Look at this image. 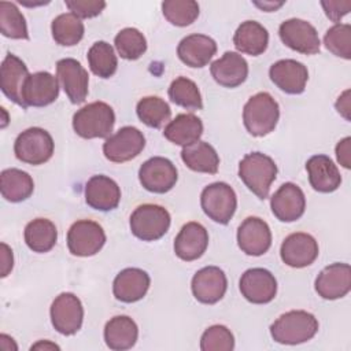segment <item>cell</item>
Here are the masks:
<instances>
[{
  "label": "cell",
  "mask_w": 351,
  "mask_h": 351,
  "mask_svg": "<svg viewBox=\"0 0 351 351\" xmlns=\"http://www.w3.org/2000/svg\"><path fill=\"white\" fill-rule=\"evenodd\" d=\"M317 332L318 319L304 310L287 311L270 325L273 340L288 346L306 343L311 340Z\"/></svg>",
  "instance_id": "obj_1"
},
{
  "label": "cell",
  "mask_w": 351,
  "mask_h": 351,
  "mask_svg": "<svg viewBox=\"0 0 351 351\" xmlns=\"http://www.w3.org/2000/svg\"><path fill=\"white\" fill-rule=\"evenodd\" d=\"M280 118V107L267 92L251 96L243 108V122L247 132L255 137H263L273 132Z\"/></svg>",
  "instance_id": "obj_2"
},
{
  "label": "cell",
  "mask_w": 351,
  "mask_h": 351,
  "mask_svg": "<svg viewBox=\"0 0 351 351\" xmlns=\"http://www.w3.org/2000/svg\"><path fill=\"white\" fill-rule=\"evenodd\" d=\"M239 177L259 199H266L277 177V165L262 152H250L239 163Z\"/></svg>",
  "instance_id": "obj_3"
},
{
  "label": "cell",
  "mask_w": 351,
  "mask_h": 351,
  "mask_svg": "<svg viewBox=\"0 0 351 351\" xmlns=\"http://www.w3.org/2000/svg\"><path fill=\"white\" fill-rule=\"evenodd\" d=\"M114 123V110L104 101L89 103L73 115V129L82 138L108 137Z\"/></svg>",
  "instance_id": "obj_4"
},
{
  "label": "cell",
  "mask_w": 351,
  "mask_h": 351,
  "mask_svg": "<svg viewBox=\"0 0 351 351\" xmlns=\"http://www.w3.org/2000/svg\"><path fill=\"white\" fill-rule=\"evenodd\" d=\"M169 211L159 206L145 203L134 208L130 215V230L143 241H155L166 234L170 228Z\"/></svg>",
  "instance_id": "obj_5"
},
{
  "label": "cell",
  "mask_w": 351,
  "mask_h": 351,
  "mask_svg": "<svg viewBox=\"0 0 351 351\" xmlns=\"http://www.w3.org/2000/svg\"><path fill=\"white\" fill-rule=\"evenodd\" d=\"M52 136L43 128H29L18 134L14 143L15 156L27 165L38 166L48 162L53 154Z\"/></svg>",
  "instance_id": "obj_6"
},
{
  "label": "cell",
  "mask_w": 351,
  "mask_h": 351,
  "mask_svg": "<svg viewBox=\"0 0 351 351\" xmlns=\"http://www.w3.org/2000/svg\"><path fill=\"white\" fill-rule=\"evenodd\" d=\"M200 204L210 219L226 225L237 208V196L229 184L213 182L202 191Z\"/></svg>",
  "instance_id": "obj_7"
},
{
  "label": "cell",
  "mask_w": 351,
  "mask_h": 351,
  "mask_svg": "<svg viewBox=\"0 0 351 351\" xmlns=\"http://www.w3.org/2000/svg\"><path fill=\"white\" fill-rule=\"evenodd\" d=\"M104 243L103 228L92 219H80L67 232V247L74 256H92L103 248Z\"/></svg>",
  "instance_id": "obj_8"
},
{
  "label": "cell",
  "mask_w": 351,
  "mask_h": 351,
  "mask_svg": "<svg viewBox=\"0 0 351 351\" xmlns=\"http://www.w3.org/2000/svg\"><path fill=\"white\" fill-rule=\"evenodd\" d=\"M52 326L64 336L77 333L84 321V307L78 296L71 292H63L55 298L51 304Z\"/></svg>",
  "instance_id": "obj_9"
},
{
  "label": "cell",
  "mask_w": 351,
  "mask_h": 351,
  "mask_svg": "<svg viewBox=\"0 0 351 351\" xmlns=\"http://www.w3.org/2000/svg\"><path fill=\"white\" fill-rule=\"evenodd\" d=\"M145 147V137L134 126H123L103 144L104 156L114 163H123L136 158Z\"/></svg>",
  "instance_id": "obj_10"
},
{
  "label": "cell",
  "mask_w": 351,
  "mask_h": 351,
  "mask_svg": "<svg viewBox=\"0 0 351 351\" xmlns=\"http://www.w3.org/2000/svg\"><path fill=\"white\" fill-rule=\"evenodd\" d=\"M281 41L291 49L304 53L314 55L319 52V37L315 27L299 18H291L284 21L278 27Z\"/></svg>",
  "instance_id": "obj_11"
},
{
  "label": "cell",
  "mask_w": 351,
  "mask_h": 351,
  "mask_svg": "<svg viewBox=\"0 0 351 351\" xmlns=\"http://www.w3.org/2000/svg\"><path fill=\"white\" fill-rule=\"evenodd\" d=\"M178 173L171 160L154 156L145 160L138 170V180L144 189L154 193H166L177 182Z\"/></svg>",
  "instance_id": "obj_12"
},
{
  "label": "cell",
  "mask_w": 351,
  "mask_h": 351,
  "mask_svg": "<svg viewBox=\"0 0 351 351\" xmlns=\"http://www.w3.org/2000/svg\"><path fill=\"white\" fill-rule=\"evenodd\" d=\"M240 292L248 302L254 304H266L276 298L277 280L263 267H252L245 270L240 277Z\"/></svg>",
  "instance_id": "obj_13"
},
{
  "label": "cell",
  "mask_w": 351,
  "mask_h": 351,
  "mask_svg": "<svg viewBox=\"0 0 351 351\" xmlns=\"http://www.w3.org/2000/svg\"><path fill=\"white\" fill-rule=\"evenodd\" d=\"M319 248L317 240L303 232H296L287 236L280 248L282 262L295 269L310 266L318 256Z\"/></svg>",
  "instance_id": "obj_14"
},
{
  "label": "cell",
  "mask_w": 351,
  "mask_h": 351,
  "mask_svg": "<svg viewBox=\"0 0 351 351\" xmlns=\"http://www.w3.org/2000/svg\"><path fill=\"white\" fill-rule=\"evenodd\" d=\"M191 289L197 302L214 304L223 298L228 289L226 274L217 266H206L192 277Z\"/></svg>",
  "instance_id": "obj_15"
},
{
  "label": "cell",
  "mask_w": 351,
  "mask_h": 351,
  "mask_svg": "<svg viewBox=\"0 0 351 351\" xmlns=\"http://www.w3.org/2000/svg\"><path fill=\"white\" fill-rule=\"evenodd\" d=\"M56 77L73 104H81L85 101L88 96L89 75L78 60L73 58L58 60Z\"/></svg>",
  "instance_id": "obj_16"
},
{
  "label": "cell",
  "mask_w": 351,
  "mask_h": 351,
  "mask_svg": "<svg viewBox=\"0 0 351 351\" xmlns=\"http://www.w3.org/2000/svg\"><path fill=\"white\" fill-rule=\"evenodd\" d=\"M240 250L251 256H261L271 245V232L266 221L259 217H247L237 229Z\"/></svg>",
  "instance_id": "obj_17"
},
{
  "label": "cell",
  "mask_w": 351,
  "mask_h": 351,
  "mask_svg": "<svg viewBox=\"0 0 351 351\" xmlns=\"http://www.w3.org/2000/svg\"><path fill=\"white\" fill-rule=\"evenodd\" d=\"M315 292L326 300L344 298L351 289V267L348 263H332L315 278Z\"/></svg>",
  "instance_id": "obj_18"
},
{
  "label": "cell",
  "mask_w": 351,
  "mask_h": 351,
  "mask_svg": "<svg viewBox=\"0 0 351 351\" xmlns=\"http://www.w3.org/2000/svg\"><path fill=\"white\" fill-rule=\"evenodd\" d=\"M270 207L278 221L293 222L304 214L306 197L300 186L293 182H285L273 193Z\"/></svg>",
  "instance_id": "obj_19"
},
{
  "label": "cell",
  "mask_w": 351,
  "mask_h": 351,
  "mask_svg": "<svg viewBox=\"0 0 351 351\" xmlns=\"http://www.w3.org/2000/svg\"><path fill=\"white\" fill-rule=\"evenodd\" d=\"M270 80L277 88L289 95H300L308 80L307 67L295 59H281L269 69Z\"/></svg>",
  "instance_id": "obj_20"
},
{
  "label": "cell",
  "mask_w": 351,
  "mask_h": 351,
  "mask_svg": "<svg viewBox=\"0 0 351 351\" xmlns=\"http://www.w3.org/2000/svg\"><path fill=\"white\" fill-rule=\"evenodd\" d=\"M59 96L58 77L48 71L30 74L22 89V100L26 107H44L53 103Z\"/></svg>",
  "instance_id": "obj_21"
},
{
  "label": "cell",
  "mask_w": 351,
  "mask_h": 351,
  "mask_svg": "<svg viewBox=\"0 0 351 351\" xmlns=\"http://www.w3.org/2000/svg\"><path fill=\"white\" fill-rule=\"evenodd\" d=\"M29 75L26 64L16 55H5L0 67V88L11 101L22 108H26L22 100V89Z\"/></svg>",
  "instance_id": "obj_22"
},
{
  "label": "cell",
  "mask_w": 351,
  "mask_h": 351,
  "mask_svg": "<svg viewBox=\"0 0 351 351\" xmlns=\"http://www.w3.org/2000/svg\"><path fill=\"white\" fill-rule=\"evenodd\" d=\"M121 188L118 184L103 174L92 176L85 185V202L89 207L99 211H111L118 207Z\"/></svg>",
  "instance_id": "obj_23"
},
{
  "label": "cell",
  "mask_w": 351,
  "mask_h": 351,
  "mask_svg": "<svg viewBox=\"0 0 351 351\" xmlns=\"http://www.w3.org/2000/svg\"><path fill=\"white\" fill-rule=\"evenodd\" d=\"M208 233L199 222L185 223L174 239V252L185 262L199 259L207 250Z\"/></svg>",
  "instance_id": "obj_24"
},
{
  "label": "cell",
  "mask_w": 351,
  "mask_h": 351,
  "mask_svg": "<svg viewBox=\"0 0 351 351\" xmlns=\"http://www.w3.org/2000/svg\"><path fill=\"white\" fill-rule=\"evenodd\" d=\"M210 73L221 86L236 88L247 80L248 63L239 52L226 51L219 59L211 63Z\"/></svg>",
  "instance_id": "obj_25"
},
{
  "label": "cell",
  "mask_w": 351,
  "mask_h": 351,
  "mask_svg": "<svg viewBox=\"0 0 351 351\" xmlns=\"http://www.w3.org/2000/svg\"><path fill=\"white\" fill-rule=\"evenodd\" d=\"M151 278L147 271L138 267H128L114 278L112 292L115 299L123 303H134L145 296Z\"/></svg>",
  "instance_id": "obj_26"
},
{
  "label": "cell",
  "mask_w": 351,
  "mask_h": 351,
  "mask_svg": "<svg viewBox=\"0 0 351 351\" xmlns=\"http://www.w3.org/2000/svg\"><path fill=\"white\" fill-rule=\"evenodd\" d=\"M217 52V43L206 34H189L184 37L178 47L180 60L189 67H204Z\"/></svg>",
  "instance_id": "obj_27"
},
{
  "label": "cell",
  "mask_w": 351,
  "mask_h": 351,
  "mask_svg": "<svg viewBox=\"0 0 351 351\" xmlns=\"http://www.w3.org/2000/svg\"><path fill=\"white\" fill-rule=\"evenodd\" d=\"M308 181L314 191L329 193L336 191L341 184V176L337 166L326 155H314L306 162Z\"/></svg>",
  "instance_id": "obj_28"
},
{
  "label": "cell",
  "mask_w": 351,
  "mask_h": 351,
  "mask_svg": "<svg viewBox=\"0 0 351 351\" xmlns=\"http://www.w3.org/2000/svg\"><path fill=\"white\" fill-rule=\"evenodd\" d=\"M104 341L110 350L123 351L132 348L138 337L137 324L128 315H115L104 326Z\"/></svg>",
  "instance_id": "obj_29"
},
{
  "label": "cell",
  "mask_w": 351,
  "mask_h": 351,
  "mask_svg": "<svg viewBox=\"0 0 351 351\" xmlns=\"http://www.w3.org/2000/svg\"><path fill=\"white\" fill-rule=\"evenodd\" d=\"M233 44L239 52L258 56L267 48L269 33L259 22L245 21L234 32Z\"/></svg>",
  "instance_id": "obj_30"
},
{
  "label": "cell",
  "mask_w": 351,
  "mask_h": 351,
  "mask_svg": "<svg viewBox=\"0 0 351 351\" xmlns=\"http://www.w3.org/2000/svg\"><path fill=\"white\" fill-rule=\"evenodd\" d=\"M203 134V123L195 114H178L173 121H170L163 136L173 144L186 147L199 141Z\"/></svg>",
  "instance_id": "obj_31"
},
{
  "label": "cell",
  "mask_w": 351,
  "mask_h": 351,
  "mask_svg": "<svg viewBox=\"0 0 351 351\" xmlns=\"http://www.w3.org/2000/svg\"><path fill=\"white\" fill-rule=\"evenodd\" d=\"M181 159L193 171L215 174L219 166V156L215 148L206 141H196L182 147Z\"/></svg>",
  "instance_id": "obj_32"
},
{
  "label": "cell",
  "mask_w": 351,
  "mask_h": 351,
  "mask_svg": "<svg viewBox=\"0 0 351 351\" xmlns=\"http://www.w3.org/2000/svg\"><path fill=\"white\" fill-rule=\"evenodd\" d=\"M0 191L1 196L11 202L19 203L32 196L34 191V182L29 173L19 169H5L0 174Z\"/></svg>",
  "instance_id": "obj_33"
},
{
  "label": "cell",
  "mask_w": 351,
  "mask_h": 351,
  "mask_svg": "<svg viewBox=\"0 0 351 351\" xmlns=\"http://www.w3.org/2000/svg\"><path fill=\"white\" fill-rule=\"evenodd\" d=\"M23 236L26 245L33 252L44 254L51 251L56 244L58 230L52 221L47 218H36L26 225Z\"/></svg>",
  "instance_id": "obj_34"
},
{
  "label": "cell",
  "mask_w": 351,
  "mask_h": 351,
  "mask_svg": "<svg viewBox=\"0 0 351 351\" xmlns=\"http://www.w3.org/2000/svg\"><path fill=\"white\" fill-rule=\"evenodd\" d=\"M52 37L56 44L63 47H73L78 44L84 37L82 21L71 12L58 15L51 25Z\"/></svg>",
  "instance_id": "obj_35"
},
{
  "label": "cell",
  "mask_w": 351,
  "mask_h": 351,
  "mask_svg": "<svg viewBox=\"0 0 351 351\" xmlns=\"http://www.w3.org/2000/svg\"><path fill=\"white\" fill-rule=\"evenodd\" d=\"M90 71L100 78H110L115 74L118 59L114 48L106 41H96L86 55Z\"/></svg>",
  "instance_id": "obj_36"
},
{
  "label": "cell",
  "mask_w": 351,
  "mask_h": 351,
  "mask_svg": "<svg viewBox=\"0 0 351 351\" xmlns=\"http://www.w3.org/2000/svg\"><path fill=\"white\" fill-rule=\"evenodd\" d=\"M138 119L149 128L159 129L171 117L169 104L158 96H145L138 100L136 106Z\"/></svg>",
  "instance_id": "obj_37"
},
{
  "label": "cell",
  "mask_w": 351,
  "mask_h": 351,
  "mask_svg": "<svg viewBox=\"0 0 351 351\" xmlns=\"http://www.w3.org/2000/svg\"><path fill=\"white\" fill-rule=\"evenodd\" d=\"M167 93L170 100L176 106H180L192 111L203 108V100H202V95L197 85L186 77L176 78L170 84Z\"/></svg>",
  "instance_id": "obj_38"
},
{
  "label": "cell",
  "mask_w": 351,
  "mask_h": 351,
  "mask_svg": "<svg viewBox=\"0 0 351 351\" xmlns=\"http://www.w3.org/2000/svg\"><path fill=\"white\" fill-rule=\"evenodd\" d=\"M0 32L4 37L8 38H29L25 16L14 3L0 1Z\"/></svg>",
  "instance_id": "obj_39"
},
{
  "label": "cell",
  "mask_w": 351,
  "mask_h": 351,
  "mask_svg": "<svg viewBox=\"0 0 351 351\" xmlns=\"http://www.w3.org/2000/svg\"><path fill=\"white\" fill-rule=\"evenodd\" d=\"M114 44L121 58L128 60H136L147 51V40L136 27L119 30L114 38Z\"/></svg>",
  "instance_id": "obj_40"
},
{
  "label": "cell",
  "mask_w": 351,
  "mask_h": 351,
  "mask_svg": "<svg viewBox=\"0 0 351 351\" xmlns=\"http://www.w3.org/2000/svg\"><path fill=\"white\" fill-rule=\"evenodd\" d=\"M165 18L174 26H188L199 16V4L193 0H166L162 3Z\"/></svg>",
  "instance_id": "obj_41"
},
{
  "label": "cell",
  "mask_w": 351,
  "mask_h": 351,
  "mask_svg": "<svg viewBox=\"0 0 351 351\" xmlns=\"http://www.w3.org/2000/svg\"><path fill=\"white\" fill-rule=\"evenodd\" d=\"M324 44L333 55L347 60L351 59V26L348 23L333 25L326 30Z\"/></svg>",
  "instance_id": "obj_42"
},
{
  "label": "cell",
  "mask_w": 351,
  "mask_h": 351,
  "mask_svg": "<svg viewBox=\"0 0 351 351\" xmlns=\"http://www.w3.org/2000/svg\"><path fill=\"white\" fill-rule=\"evenodd\" d=\"M233 348L234 336L225 325H213L200 337L202 351H232Z\"/></svg>",
  "instance_id": "obj_43"
},
{
  "label": "cell",
  "mask_w": 351,
  "mask_h": 351,
  "mask_svg": "<svg viewBox=\"0 0 351 351\" xmlns=\"http://www.w3.org/2000/svg\"><path fill=\"white\" fill-rule=\"evenodd\" d=\"M64 4L80 19L97 16L106 8V1L101 0H66Z\"/></svg>",
  "instance_id": "obj_44"
},
{
  "label": "cell",
  "mask_w": 351,
  "mask_h": 351,
  "mask_svg": "<svg viewBox=\"0 0 351 351\" xmlns=\"http://www.w3.org/2000/svg\"><path fill=\"white\" fill-rule=\"evenodd\" d=\"M321 5H322L326 16L333 22H339L351 10V1L350 0H346V1H321Z\"/></svg>",
  "instance_id": "obj_45"
},
{
  "label": "cell",
  "mask_w": 351,
  "mask_h": 351,
  "mask_svg": "<svg viewBox=\"0 0 351 351\" xmlns=\"http://www.w3.org/2000/svg\"><path fill=\"white\" fill-rule=\"evenodd\" d=\"M336 158L337 162L344 167V169H350V160H351V138L350 137H344L343 140H340L336 145Z\"/></svg>",
  "instance_id": "obj_46"
},
{
  "label": "cell",
  "mask_w": 351,
  "mask_h": 351,
  "mask_svg": "<svg viewBox=\"0 0 351 351\" xmlns=\"http://www.w3.org/2000/svg\"><path fill=\"white\" fill-rule=\"evenodd\" d=\"M14 266V255L12 250L5 244L1 243V277H7L8 273L12 270Z\"/></svg>",
  "instance_id": "obj_47"
},
{
  "label": "cell",
  "mask_w": 351,
  "mask_h": 351,
  "mask_svg": "<svg viewBox=\"0 0 351 351\" xmlns=\"http://www.w3.org/2000/svg\"><path fill=\"white\" fill-rule=\"evenodd\" d=\"M348 95H350V90H344L341 96H339L337 101H336V108L337 111L346 118V119H350V99H348Z\"/></svg>",
  "instance_id": "obj_48"
},
{
  "label": "cell",
  "mask_w": 351,
  "mask_h": 351,
  "mask_svg": "<svg viewBox=\"0 0 351 351\" xmlns=\"http://www.w3.org/2000/svg\"><path fill=\"white\" fill-rule=\"evenodd\" d=\"M59 350L60 347L59 346H56L55 343H49L48 340H45V341H38V343H36V344H33L32 347H30V350Z\"/></svg>",
  "instance_id": "obj_49"
},
{
  "label": "cell",
  "mask_w": 351,
  "mask_h": 351,
  "mask_svg": "<svg viewBox=\"0 0 351 351\" xmlns=\"http://www.w3.org/2000/svg\"><path fill=\"white\" fill-rule=\"evenodd\" d=\"M284 3L280 1V3H269V1H263V3H255V5L261 7L263 11L266 12H271V11H276L277 8H280Z\"/></svg>",
  "instance_id": "obj_50"
}]
</instances>
